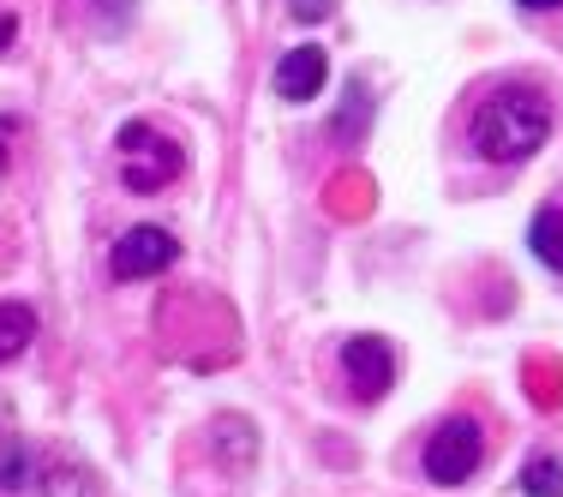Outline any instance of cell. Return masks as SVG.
<instances>
[{
    "instance_id": "cell-4",
    "label": "cell",
    "mask_w": 563,
    "mask_h": 497,
    "mask_svg": "<svg viewBox=\"0 0 563 497\" xmlns=\"http://www.w3.org/2000/svg\"><path fill=\"white\" fill-rule=\"evenodd\" d=\"M180 258V246H174V234L168 228H126V234L114 240V252H109V270L114 281H151V276H163L168 264Z\"/></svg>"
},
{
    "instance_id": "cell-6",
    "label": "cell",
    "mask_w": 563,
    "mask_h": 497,
    "mask_svg": "<svg viewBox=\"0 0 563 497\" xmlns=\"http://www.w3.org/2000/svg\"><path fill=\"white\" fill-rule=\"evenodd\" d=\"M324 78H330V55L318 43H306V48H288V55H282L271 85H276L282 102H312L318 90H324Z\"/></svg>"
},
{
    "instance_id": "cell-1",
    "label": "cell",
    "mask_w": 563,
    "mask_h": 497,
    "mask_svg": "<svg viewBox=\"0 0 563 497\" xmlns=\"http://www.w3.org/2000/svg\"><path fill=\"white\" fill-rule=\"evenodd\" d=\"M467 139H474V151L486 156V163L516 168L552 139V102L533 85H498L474 109V120H467Z\"/></svg>"
},
{
    "instance_id": "cell-12",
    "label": "cell",
    "mask_w": 563,
    "mask_h": 497,
    "mask_svg": "<svg viewBox=\"0 0 563 497\" xmlns=\"http://www.w3.org/2000/svg\"><path fill=\"white\" fill-rule=\"evenodd\" d=\"M288 12L300 24H318V19H330V12H336V0H288Z\"/></svg>"
},
{
    "instance_id": "cell-13",
    "label": "cell",
    "mask_w": 563,
    "mask_h": 497,
    "mask_svg": "<svg viewBox=\"0 0 563 497\" xmlns=\"http://www.w3.org/2000/svg\"><path fill=\"white\" fill-rule=\"evenodd\" d=\"M12 139H19V114H0V174L12 163Z\"/></svg>"
},
{
    "instance_id": "cell-7",
    "label": "cell",
    "mask_w": 563,
    "mask_h": 497,
    "mask_svg": "<svg viewBox=\"0 0 563 497\" xmlns=\"http://www.w3.org/2000/svg\"><path fill=\"white\" fill-rule=\"evenodd\" d=\"M36 492L43 497H102V479L78 455H48L43 474H36Z\"/></svg>"
},
{
    "instance_id": "cell-15",
    "label": "cell",
    "mask_w": 563,
    "mask_h": 497,
    "mask_svg": "<svg viewBox=\"0 0 563 497\" xmlns=\"http://www.w3.org/2000/svg\"><path fill=\"white\" fill-rule=\"evenodd\" d=\"M516 7H521V12H558L563 0H516Z\"/></svg>"
},
{
    "instance_id": "cell-2",
    "label": "cell",
    "mask_w": 563,
    "mask_h": 497,
    "mask_svg": "<svg viewBox=\"0 0 563 497\" xmlns=\"http://www.w3.org/2000/svg\"><path fill=\"white\" fill-rule=\"evenodd\" d=\"M114 156H120V180H126L132 192H163V186H174L186 168V151L168 132H156L151 120H126V126L114 132Z\"/></svg>"
},
{
    "instance_id": "cell-10",
    "label": "cell",
    "mask_w": 563,
    "mask_h": 497,
    "mask_svg": "<svg viewBox=\"0 0 563 497\" xmlns=\"http://www.w3.org/2000/svg\"><path fill=\"white\" fill-rule=\"evenodd\" d=\"M521 497H563V455H533L521 467Z\"/></svg>"
},
{
    "instance_id": "cell-8",
    "label": "cell",
    "mask_w": 563,
    "mask_h": 497,
    "mask_svg": "<svg viewBox=\"0 0 563 497\" xmlns=\"http://www.w3.org/2000/svg\"><path fill=\"white\" fill-rule=\"evenodd\" d=\"M31 342H36V312L24 300H0V366L19 360Z\"/></svg>"
},
{
    "instance_id": "cell-11",
    "label": "cell",
    "mask_w": 563,
    "mask_h": 497,
    "mask_svg": "<svg viewBox=\"0 0 563 497\" xmlns=\"http://www.w3.org/2000/svg\"><path fill=\"white\" fill-rule=\"evenodd\" d=\"M24 479H31V450L19 438H7L0 443V492H19Z\"/></svg>"
},
{
    "instance_id": "cell-5",
    "label": "cell",
    "mask_w": 563,
    "mask_h": 497,
    "mask_svg": "<svg viewBox=\"0 0 563 497\" xmlns=\"http://www.w3.org/2000/svg\"><path fill=\"white\" fill-rule=\"evenodd\" d=\"M342 378L360 401H378L396 389V347L384 335H347L342 342Z\"/></svg>"
},
{
    "instance_id": "cell-9",
    "label": "cell",
    "mask_w": 563,
    "mask_h": 497,
    "mask_svg": "<svg viewBox=\"0 0 563 497\" xmlns=\"http://www.w3.org/2000/svg\"><path fill=\"white\" fill-rule=\"evenodd\" d=\"M528 246H533V258L545 264V270H563V210H540L528 228Z\"/></svg>"
},
{
    "instance_id": "cell-14",
    "label": "cell",
    "mask_w": 563,
    "mask_h": 497,
    "mask_svg": "<svg viewBox=\"0 0 563 497\" xmlns=\"http://www.w3.org/2000/svg\"><path fill=\"white\" fill-rule=\"evenodd\" d=\"M12 43H19V12L0 7V48H12Z\"/></svg>"
},
{
    "instance_id": "cell-3",
    "label": "cell",
    "mask_w": 563,
    "mask_h": 497,
    "mask_svg": "<svg viewBox=\"0 0 563 497\" xmlns=\"http://www.w3.org/2000/svg\"><path fill=\"white\" fill-rule=\"evenodd\" d=\"M486 462V426L474 413H450L432 438H426V479L432 486H467Z\"/></svg>"
}]
</instances>
